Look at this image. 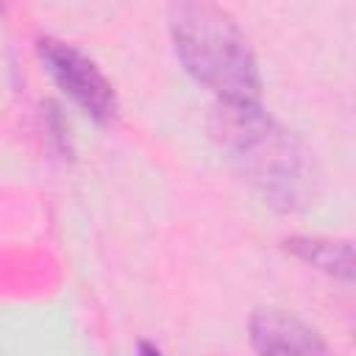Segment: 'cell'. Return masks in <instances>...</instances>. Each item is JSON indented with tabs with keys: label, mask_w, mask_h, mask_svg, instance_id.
Wrapping results in <instances>:
<instances>
[{
	"label": "cell",
	"mask_w": 356,
	"mask_h": 356,
	"mask_svg": "<svg viewBox=\"0 0 356 356\" xmlns=\"http://www.w3.org/2000/svg\"><path fill=\"white\" fill-rule=\"evenodd\" d=\"M248 331L256 356H334L328 342L309 323L275 306L256 309Z\"/></svg>",
	"instance_id": "cell-4"
},
{
	"label": "cell",
	"mask_w": 356,
	"mask_h": 356,
	"mask_svg": "<svg viewBox=\"0 0 356 356\" xmlns=\"http://www.w3.org/2000/svg\"><path fill=\"white\" fill-rule=\"evenodd\" d=\"M36 56L50 81L97 125H111L120 111V100L108 75L78 44L58 36H39Z\"/></svg>",
	"instance_id": "cell-3"
},
{
	"label": "cell",
	"mask_w": 356,
	"mask_h": 356,
	"mask_svg": "<svg viewBox=\"0 0 356 356\" xmlns=\"http://www.w3.org/2000/svg\"><path fill=\"white\" fill-rule=\"evenodd\" d=\"M284 248L300 259L306 267L345 281H353V245L350 239H331V236H286Z\"/></svg>",
	"instance_id": "cell-5"
},
{
	"label": "cell",
	"mask_w": 356,
	"mask_h": 356,
	"mask_svg": "<svg viewBox=\"0 0 356 356\" xmlns=\"http://www.w3.org/2000/svg\"><path fill=\"white\" fill-rule=\"evenodd\" d=\"M209 131L236 175L264 206L281 214H300L317 203L323 172L312 147L270 117L264 106L214 103Z\"/></svg>",
	"instance_id": "cell-1"
},
{
	"label": "cell",
	"mask_w": 356,
	"mask_h": 356,
	"mask_svg": "<svg viewBox=\"0 0 356 356\" xmlns=\"http://www.w3.org/2000/svg\"><path fill=\"white\" fill-rule=\"evenodd\" d=\"M167 31L184 72L214 95L217 106H261L264 81L256 53L228 8L206 0L172 3Z\"/></svg>",
	"instance_id": "cell-2"
},
{
	"label": "cell",
	"mask_w": 356,
	"mask_h": 356,
	"mask_svg": "<svg viewBox=\"0 0 356 356\" xmlns=\"http://www.w3.org/2000/svg\"><path fill=\"white\" fill-rule=\"evenodd\" d=\"M136 356H161V350L153 345V342H147V339H142L139 345H136Z\"/></svg>",
	"instance_id": "cell-6"
}]
</instances>
